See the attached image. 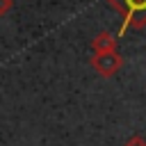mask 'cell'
Segmentation results:
<instances>
[{
    "label": "cell",
    "mask_w": 146,
    "mask_h": 146,
    "mask_svg": "<svg viewBox=\"0 0 146 146\" xmlns=\"http://www.w3.org/2000/svg\"><path fill=\"white\" fill-rule=\"evenodd\" d=\"M107 5L123 16L119 34H125L128 27L132 30L146 27V0H107Z\"/></svg>",
    "instance_id": "cell-1"
},
{
    "label": "cell",
    "mask_w": 146,
    "mask_h": 146,
    "mask_svg": "<svg viewBox=\"0 0 146 146\" xmlns=\"http://www.w3.org/2000/svg\"><path fill=\"white\" fill-rule=\"evenodd\" d=\"M89 64H91V68L100 78H112V75H116L121 71L123 57L116 50H112V52H94V57L89 59Z\"/></svg>",
    "instance_id": "cell-2"
},
{
    "label": "cell",
    "mask_w": 146,
    "mask_h": 146,
    "mask_svg": "<svg viewBox=\"0 0 146 146\" xmlns=\"http://www.w3.org/2000/svg\"><path fill=\"white\" fill-rule=\"evenodd\" d=\"M116 46H119V39L110 32H98L91 39V50L94 52H112V50H116Z\"/></svg>",
    "instance_id": "cell-3"
},
{
    "label": "cell",
    "mask_w": 146,
    "mask_h": 146,
    "mask_svg": "<svg viewBox=\"0 0 146 146\" xmlns=\"http://www.w3.org/2000/svg\"><path fill=\"white\" fill-rule=\"evenodd\" d=\"M123 146H146V139L141 137V135H132V137H128L125 139V144Z\"/></svg>",
    "instance_id": "cell-4"
},
{
    "label": "cell",
    "mask_w": 146,
    "mask_h": 146,
    "mask_svg": "<svg viewBox=\"0 0 146 146\" xmlns=\"http://www.w3.org/2000/svg\"><path fill=\"white\" fill-rule=\"evenodd\" d=\"M11 9V0H0V16H5Z\"/></svg>",
    "instance_id": "cell-5"
}]
</instances>
